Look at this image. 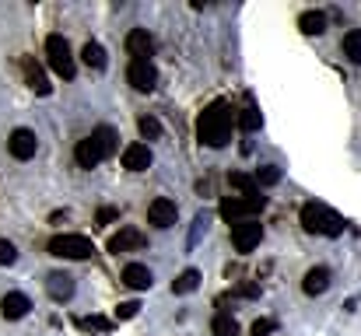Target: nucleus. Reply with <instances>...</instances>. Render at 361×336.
<instances>
[{
	"label": "nucleus",
	"mask_w": 361,
	"mask_h": 336,
	"mask_svg": "<svg viewBox=\"0 0 361 336\" xmlns=\"http://www.w3.org/2000/svg\"><path fill=\"white\" fill-rule=\"evenodd\" d=\"M232 106L228 102H211L207 109L200 112V119H197V137H200V144H207V147H225L228 140H232Z\"/></svg>",
	"instance_id": "obj_1"
},
{
	"label": "nucleus",
	"mask_w": 361,
	"mask_h": 336,
	"mask_svg": "<svg viewBox=\"0 0 361 336\" xmlns=\"http://www.w3.org/2000/svg\"><path fill=\"white\" fill-rule=\"evenodd\" d=\"M302 228L305 231H312V235H326V238H337V235H344V218L337 214V211H330V207H323V204H305L302 207Z\"/></svg>",
	"instance_id": "obj_2"
},
{
	"label": "nucleus",
	"mask_w": 361,
	"mask_h": 336,
	"mask_svg": "<svg viewBox=\"0 0 361 336\" xmlns=\"http://www.w3.org/2000/svg\"><path fill=\"white\" fill-rule=\"evenodd\" d=\"M49 252L60 256V259H92L95 245L85 235H53L49 238Z\"/></svg>",
	"instance_id": "obj_3"
},
{
	"label": "nucleus",
	"mask_w": 361,
	"mask_h": 336,
	"mask_svg": "<svg viewBox=\"0 0 361 336\" xmlns=\"http://www.w3.org/2000/svg\"><path fill=\"white\" fill-rule=\"evenodd\" d=\"M267 207V197H228L221 200V218L232 224H242V221H252V214H259Z\"/></svg>",
	"instance_id": "obj_4"
},
{
	"label": "nucleus",
	"mask_w": 361,
	"mask_h": 336,
	"mask_svg": "<svg viewBox=\"0 0 361 336\" xmlns=\"http://www.w3.org/2000/svg\"><path fill=\"white\" fill-rule=\"evenodd\" d=\"M46 53H49V67L63 77V81H74L78 67H74V56H71V46L63 35H49L46 39Z\"/></svg>",
	"instance_id": "obj_5"
},
{
	"label": "nucleus",
	"mask_w": 361,
	"mask_h": 336,
	"mask_svg": "<svg viewBox=\"0 0 361 336\" xmlns=\"http://www.w3.org/2000/svg\"><path fill=\"white\" fill-rule=\"evenodd\" d=\"M126 81H130L137 92H154V85H158V70H154L151 60H130Z\"/></svg>",
	"instance_id": "obj_6"
},
{
	"label": "nucleus",
	"mask_w": 361,
	"mask_h": 336,
	"mask_svg": "<svg viewBox=\"0 0 361 336\" xmlns=\"http://www.w3.org/2000/svg\"><path fill=\"white\" fill-rule=\"evenodd\" d=\"M7 147H11V154H14L18 161H28V158H35V147H39V140H35V133H32V130L18 126V130L7 137Z\"/></svg>",
	"instance_id": "obj_7"
},
{
	"label": "nucleus",
	"mask_w": 361,
	"mask_h": 336,
	"mask_svg": "<svg viewBox=\"0 0 361 336\" xmlns=\"http://www.w3.org/2000/svg\"><path fill=\"white\" fill-rule=\"evenodd\" d=\"M259 238H263V228L256 221H242L232 228V245H235V252H252V249L259 245Z\"/></svg>",
	"instance_id": "obj_8"
},
{
	"label": "nucleus",
	"mask_w": 361,
	"mask_h": 336,
	"mask_svg": "<svg viewBox=\"0 0 361 336\" xmlns=\"http://www.w3.org/2000/svg\"><path fill=\"white\" fill-rule=\"evenodd\" d=\"M179 218V211H176V204L172 200H165V197H158V200H151V207H147V224H154V228H172Z\"/></svg>",
	"instance_id": "obj_9"
},
{
	"label": "nucleus",
	"mask_w": 361,
	"mask_h": 336,
	"mask_svg": "<svg viewBox=\"0 0 361 336\" xmlns=\"http://www.w3.org/2000/svg\"><path fill=\"white\" fill-rule=\"evenodd\" d=\"M144 245V235L137 231V228H120L113 238H109V252H116V256H123V252H137Z\"/></svg>",
	"instance_id": "obj_10"
},
{
	"label": "nucleus",
	"mask_w": 361,
	"mask_h": 336,
	"mask_svg": "<svg viewBox=\"0 0 361 336\" xmlns=\"http://www.w3.org/2000/svg\"><path fill=\"white\" fill-rule=\"evenodd\" d=\"M151 161H154V154L147 144H130L123 151V168H130V172H144V168H151Z\"/></svg>",
	"instance_id": "obj_11"
},
{
	"label": "nucleus",
	"mask_w": 361,
	"mask_h": 336,
	"mask_svg": "<svg viewBox=\"0 0 361 336\" xmlns=\"http://www.w3.org/2000/svg\"><path fill=\"white\" fill-rule=\"evenodd\" d=\"M126 49H130L133 60H151V53H154V39H151L144 28H133V32L126 35Z\"/></svg>",
	"instance_id": "obj_12"
},
{
	"label": "nucleus",
	"mask_w": 361,
	"mask_h": 336,
	"mask_svg": "<svg viewBox=\"0 0 361 336\" xmlns=\"http://www.w3.org/2000/svg\"><path fill=\"white\" fill-rule=\"evenodd\" d=\"M28 309H32V301L21 294V291H11V294H4V301H0V316L4 319H25L28 316Z\"/></svg>",
	"instance_id": "obj_13"
},
{
	"label": "nucleus",
	"mask_w": 361,
	"mask_h": 336,
	"mask_svg": "<svg viewBox=\"0 0 361 336\" xmlns=\"http://www.w3.org/2000/svg\"><path fill=\"white\" fill-rule=\"evenodd\" d=\"M123 284H126V287H133V291H147V287L154 284V277H151V270H147V266L130 263V266L123 270Z\"/></svg>",
	"instance_id": "obj_14"
},
{
	"label": "nucleus",
	"mask_w": 361,
	"mask_h": 336,
	"mask_svg": "<svg viewBox=\"0 0 361 336\" xmlns=\"http://www.w3.org/2000/svg\"><path fill=\"white\" fill-rule=\"evenodd\" d=\"M46 291H49L53 301H67V298L74 294V277H71V273H49Z\"/></svg>",
	"instance_id": "obj_15"
},
{
	"label": "nucleus",
	"mask_w": 361,
	"mask_h": 336,
	"mask_svg": "<svg viewBox=\"0 0 361 336\" xmlns=\"http://www.w3.org/2000/svg\"><path fill=\"white\" fill-rule=\"evenodd\" d=\"M74 158H78V165H81V168H95V165L102 161V151H99V144H95L92 137H85V140H78Z\"/></svg>",
	"instance_id": "obj_16"
},
{
	"label": "nucleus",
	"mask_w": 361,
	"mask_h": 336,
	"mask_svg": "<svg viewBox=\"0 0 361 336\" xmlns=\"http://www.w3.org/2000/svg\"><path fill=\"white\" fill-rule=\"evenodd\" d=\"M326 287H330V270H326V266H312V270L305 273V280H302V291L312 294V298L323 294Z\"/></svg>",
	"instance_id": "obj_17"
},
{
	"label": "nucleus",
	"mask_w": 361,
	"mask_h": 336,
	"mask_svg": "<svg viewBox=\"0 0 361 336\" xmlns=\"http://www.w3.org/2000/svg\"><path fill=\"white\" fill-rule=\"evenodd\" d=\"M21 70H25V81H28V88H32L35 95H49V92H53V85L46 81V74H42L32 60H21Z\"/></svg>",
	"instance_id": "obj_18"
},
{
	"label": "nucleus",
	"mask_w": 361,
	"mask_h": 336,
	"mask_svg": "<svg viewBox=\"0 0 361 336\" xmlns=\"http://www.w3.org/2000/svg\"><path fill=\"white\" fill-rule=\"evenodd\" d=\"M92 140L99 144V151H102V158H109V154H116V147H120V137H116V130H113V126H99V130L92 133Z\"/></svg>",
	"instance_id": "obj_19"
},
{
	"label": "nucleus",
	"mask_w": 361,
	"mask_h": 336,
	"mask_svg": "<svg viewBox=\"0 0 361 336\" xmlns=\"http://www.w3.org/2000/svg\"><path fill=\"white\" fill-rule=\"evenodd\" d=\"M298 28H302L305 35H323V32H326V14H323V11H305V14L298 18Z\"/></svg>",
	"instance_id": "obj_20"
},
{
	"label": "nucleus",
	"mask_w": 361,
	"mask_h": 336,
	"mask_svg": "<svg viewBox=\"0 0 361 336\" xmlns=\"http://www.w3.org/2000/svg\"><path fill=\"white\" fill-rule=\"evenodd\" d=\"M200 287V270H183L176 280H172V294H190Z\"/></svg>",
	"instance_id": "obj_21"
},
{
	"label": "nucleus",
	"mask_w": 361,
	"mask_h": 336,
	"mask_svg": "<svg viewBox=\"0 0 361 336\" xmlns=\"http://www.w3.org/2000/svg\"><path fill=\"white\" fill-rule=\"evenodd\" d=\"M235 119H239V126L245 130V133H256V130L263 126V116H259V109H256L252 102H245V109H242Z\"/></svg>",
	"instance_id": "obj_22"
},
{
	"label": "nucleus",
	"mask_w": 361,
	"mask_h": 336,
	"mask_svg": "<svg viewBox=\"0 0 361 336\" xmlns=\"http://www.w3.org/2000/svg\"><path fill=\"white\" fill-rule=\"evenodd\" d=\"M81 60H85L92 70H102V67H106V49H102L99 42H85V49H81Z\"/></svg>",
	"instance_id": "obj_23"
},
{
	"label": "nucleus",
	"mask_w": 361,
	"mask_h": 336,
	"mask_svg": "<svg viewBox=\"0 0 361 336\" xmlns=\"http://www.w3.org/2000/svg\"><path fill=\"white\" fill-rule=\"evenodd\" d=\"M211 330H214V336H239V323L228 312H218L214 323H211Z\"/></svg>",
	"instance_id": "obj_24"
},
{
	"label": "nucleus",
	"mask_w": 361,
	"mask_h": 336,
	"mask_svg": "<svg viewBox=\"0 0 361 336\" xmlns=\"http://www.w3.org/2000/svg\"><path fill=\"white\" fill-rule=\"evenodd\" d=\"M344 56H348L351 63H361V28H351V32L344 35Z\"/></svg>",
	"instance_id": "obj_25"
},
{
	"label": "nucleus",
	"mask_w": 361,
	"mask_h": 336,
	"mask_svg": "<svg viewBox=\"0 0 361 336\" xmlns=\"http://www.w3.org/2000/svg\"><path fill=\"white\" fill-rule=\"evenodd\" d=\"M228 182H232V189H239L242 197H259L256 179H249V175H242V172H232V175H228Z\"/></svg>",
	"instance_id": "obj_26"
},
{
	"label": "nucleus",
	"mask_w": 361,
	"mask_h": 336,
	"mask_svg": "<svg viewBox=\"0 0 361 336\" xmlns=\"http://www.w3.org/2000/svg\"><path fill=\"white\" fill-rule=\"evenodd\" d=\"M137 130H140V137H144V140H158V137H161V123H158L154 116H140Z\"/></svg>",
	"instance_id": "obj_27"
},
{
	"label": "nucleus",
	"mask_w": 361,
	"mask_h": 336,
	"mask_svg": "<svg viewBox=\"0 0 361 336\" xmlns=\"http://www.w3.org/2000/svg\"><path fill=\"white\" fill-rule=\"evenodd\" d=\"M277 182H281V168L277 165H263L256 172V186H277Z\"/></svg>",
	"instance_id": "obj_28"
},
{
	"label": "nucleus",
	"mask_w": 361,
	"mask_h": 336,
	"mask_svg": "<svg viewBox=\"0 0 361 336\" xmlns=\"http://www.w3.org/2000/svg\"><path fill=\"white\" fill-rule=\"evenodd\" d=\"M85 330H99V333H109L113 330V319H102V316H92V319H81Z\"/></svg>",
	"instance_id": "obj_29"
},
{
	"label": "nucleus",
	"mask_w": 361,
	"mask_h": 336,
	"mask_svg": "<svg viewBox=\"0 0 361 336\" xmlns=\"http://www.w3.org/2000/svg\"><path fill=\"white\" fill-rule=\"evenodd\" d=\"M18 259V249L7 242V238H0V266H11Z\"/></svg>",
	"instance_id": "obj_30"
},
{
	"label": "nucleus",
	"mask_w": 361,
	"mask_h": 336,
	"mask_svg": "<svg viewBox=\"0 0 361 336\" xmlns=\"http://www.w3.org/2000/svg\"><path fill=\"white\" fill-rule=\"evenodd\" d=\"M207 231V214H197V221H193V231H190V249L200 242V235Z\"/></svg>",
	"instance_id": "obj_31"
},
{
	"label": "nucleus",
	"mask_w": 361,
	"mask_h": 336,
	"mask_svg": "<svg viewBox=\"0 0 361 336\" xmlns=\"http://www.w3.org/2000/svg\"><path fill=\"white\" fill-rule=\"evenodd\" d=\"M140 312V301H120L116 305V319H133Z\"/></svg>",
	"instance_id": "obj_32"
},
{
	"label": "nucleus",
	"mask_w": 361,
	"mask_h": 336,
	"mask_svg": "<svg viewBox=\"0 0 361 336\" xmlns=\"http://www.w3.org/2000/svg\"><path fill=\"white\" fill-rule=\"evenodd\" d=\"M274 333V323H270V319H256V323H252V336H270Z\"/></svg>",
	"instance_id": "obj_33"
},
{
	"label": "nucleus",
	"mask_w": 361,
	"mask_h": 336,
	"mask_svg": "<svg viewBox=\"0 0 361 336\" xmlns=\"http://www.w3.org/2000/svg\"><path fill=\"white\" fill-rule=\"evenodd\" d=\"M116 218H120V211H113V207H102L99 211V224H113Z\"/></svg>",
	"instance_id": "obj_34"
},
{
	"label": "nucleus",
	"mask_w": 361,
	"mask_h": 336,
	"mask_svg": "<svg viewBox=\"0 0 361 336\" xmlns=\"http://www.w3.org/2000/svg\"><path fill=\"white\" fill-rule=\"evenodd\" d=\"M235 294H242V298H259V287H256V284H242Z\"/></svg>",
	"instance_id": "obj_35"
}]
</instances>
